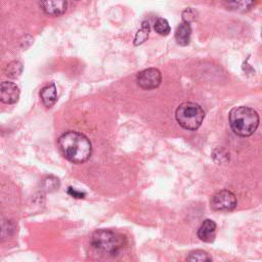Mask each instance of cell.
<instances>
[{"instance_id":"obj_1","label":"cell","mask_w":262,"mask_h":262,"mask_svg":"<svg viewBox=\"0 0 262 262\" xmlns=\"http://www.w3.org/2000/svg\"><path fill=\"white\" fill-rule=\"evenodd\" d=\"M59 148L67 160L74 164H82L89 160L92 144L87 136L77 131H68L58 138Z\"/></svg>"},{"instance_id":"obj_2","label":"cell","mask_w":262,"mask_h":262,"mask_svg":"<svg viewBox=\"0 0 262 262\" xmlns=\"http://www.w3.org/2000/svg\"><path fill=\"white\" fill-rule=\"evenodd\" d=\"M231 130L238 136H251L259 126L258 113L249 106L241 105L233 107L228 116Z\"/></svg>"},{"instance_id":"obj_3","label":"cell","mask_w":262,"mask_h":262,"mask_svg":"<svg viewBox=\"0 0 262 262\" xmlns=\"http://www.w3.org/2000/svg\"><path fill=\"white\" fill-rule=\"evenodd\" d=\"M91 247L101 255L116 256L127 245L124 235L108 229L96 230L90 237Z\"/></svg>"},{"instance_id":"obj_4","label":"cell","mask_w":262,"mask_h":262,"mask_svg":"<svg viewBox=\"0 0 262 262\" xmlns=\"http://www.w3.org/2000/svg\"><path fill=\"white\" fill-rule=\"evenodd\" d=\"M175 118L179 125L186 130H196L203 123L205 112L202 106L195 102H183L176 112Z\"/></svg>"},{"instance_id":"obj_5","label":"cell","mask_w":262,"mask_h":262,"mask_svg":"<svg viewBox=\"0 0 262 262\" xmlns=\"http://www.w3.org/2000/svg\"><path fill=\"white\" fill-rule=\"evenodd\" d=\"M211 207L215 211H231L236 207V198L229 190H220L212 196Z\"/></svg>"},{"instance_id":"obj_6","label":"cell","mask_w":262,"mask_h":262,"mask_svg":"<svg viewBox=\"0 0 262 262\" xmlns=\"http://www.w3.org/2000/svg\"><path fill=\"white\" fill-rule=\"evenodd\" d=\"M136 82L142 89L150 90L157 88L162 82V75L158 69H145L137 74Z\"/></svg>"},{"instance_id":"obj_7","label":"cell","mask_w":262,"mask_h":262,"mask_svg":"<svg viewBox=\"0 0 262 262\" xmlns=\"http://www.w3.org/2000/svg\"><path fill=\"white\" fill-rule=\"evenodd\" d=\"M19 97V89L12 82H2L0 85V99L7 104L15 103Z\"/></svg>"},{"instance_id":"obj_8","label":"cell","mask_w":262,"mask_h":262,"mask_svg":"<svg viewBox=\"0 0 262 262\" xmlns=\"http://www.w3.org/2000/svg\"><path fill=\"white\" fill-rule=\"evenodd\" d=\"M67 0H41L43 11L50 16L61 15L67 10Z\"/></svg>"},{"instance_id":"obj_9","label":"cell","mask_w":262,"mask_h":262,"mask_svg":"<svg viewBox=\"0 0 262 262\" xmlns=\"http://www.w3.org/2000/svg\"><path fill=\"white\" fill-rule=\"evenodd\" d=\"M216 235V223L211 219L203 221L198 229V237L206 243H211L215 239Z\"/></svg>"},{"instance_id":"obj_10","label":"cell","mask_w":262,"mask_h":262,"mask_svg":"<svg viewBox=\"0 0 262 262\" xmlns=\"http://www.w3.org/2000/svg\"><path fill=\"white\" fill-rule=\"evenodd\" d=\"M191 35V27L189 23L182 21L176 29L175 32V40L181 46H186L190 42Z\"/></svg>"},{"instance_id":"obj_11","label":"cell","mask_w":262,"mask_h":262,"mask_svg":"<svg viewBox=\"0 0 262 262\" xmlns=\"http://www.w3.org/2000/svg\"><path fill=\"white\" fill-rule=\"evenodd\" d=\"M40 97L45 106L51 107L57 99V92H56L55 85L52 83L43 87L40 92Z\"/></svg>"},{"instance_id":"obj_12","label":"cell","mask_w":262,"mask_h":262,"mask_svg":"<svg viewBox=\"0 0 262 262\" xmlns=\"http://www.w3.org/2000/svg\"><path fill=\"white\" fill-rule=\"evenodd\" d=\"M257 0H224L226 6L234 11H247L254 6Z\"/></svg>"},{"instance_id":"obj_13","label":"cell","mask_w":262,"mask_h":262,"mask_svg":"<svg viewBox=\"0 0 262 262\" xmlns=\"http://www.w3.org/2000/svg\"><path fill=\"white\" fill-rule=\"evenodd\" d=\"M4 72H5V75L8 76L9 78H13V79L17 78L23 72V64L18 60H13L7 63Z\"/></svg>"},{"instance_id":"obj_14","label":"cell","mask_w":262,"mask_h":262,"mask_svg":"<svg viewBox=\"0 0 262 262\" xmlns=\"http://www.w3.org/2000/svg\"><path fill=\"white\" fill-rule=\"evenodd\" d=\"M148 34H149V24L147 21H144V23H142L140 30H138V32L135 35L134 45L138 46V45L142 44L143 42H145L146 39L148 38Z\"/></svg>"},{"instance_id":"obj_15","label":"cell","mask_w":262,"mask_h":262,"mask_svg":"<svg viewBox=\"0 0 262 262\" xmlns=\"http://www.w3.org/2000/svg\"><path fill=\"white\" fill-rule=\"evenodd\" d=\"M155 31L162 36H167L169 35V33L171 32V28L169 26V23L167 21V19L163 18V17H159L157 18V20L155 21Z\"/></svg>"},{"instance_id":"obj_16","label":"cell","mask_w":262,"mask_h":262,"mask_svg":"<svg viewBox=\"0 0 262 262\" xmlns=\"http://www.w3.org/2000/svg\"><path fill=\"white\" fill-rule=\"evenodd\" d=\"M186 260L188 261H201V262H205V261H211L210 256L208 255V253H206L205 251L202 250H195L189 253V255L187 256Z\"/></svg>"},{"instance_id":"obj_17","label":"cell","mask_w":262,"mask_h":262,"mask_svg":"<svg viewBox=\"0 0 262 262\" xmlns=\"http://www.w3.org/2000/svg\"><path fill=\"white\" fill-rule=\"evenodd\" d=\"M195 18V13L194 11L191 9V8H186L183 12H182V19L183 21H186V23H189L194 20Z\"/></svg>"},{"instance_id":"obj_18","label":"cell","mask_w":262,"mask_h":262,"mask_svg":"<svg viewBox=\"0 0 262 262\" xmlns=\"http://www.w3.org/2000/svg\"><path fill=\"white\" fill-rule=\"evenodd\" d=\"M68 193H69L71 196L75 198V199H83V198L85 196V192L78 191V190H76L75 188H73V187H71V186L68 188Z\"/></svg>"}]
</instances>
